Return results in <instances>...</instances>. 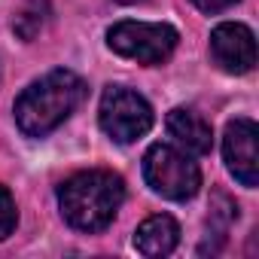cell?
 I'll use <instances>...</instances> for the list:
<instances>
[{
    "instance_id": "1",
    "label": "cell",
    "mask_w": 259,
    "mask_h": 259,
    "mask_svg": "<svg viewBox=\"0 0 259 259\" xmlns=\"http://www.w3.org/2000/svg\"><path fill=\"white\" fill-rule=\"evenodd\" d=\"M85 82L73 70H49L16 101V122L28 138H46L79 107Z\"/></svg>"
},
{
    "instance_id": "2",
    "label": "cell",
    "mask_w": 259,
    "mask_h": 259,
    "mask_svg": "<svg viewBox=\"0 0 259 259\" xmlns=\"http://www.w3.org/2000/svg\"><path fill=\"white\" fill-rule=\"evenodd\" d=\"M125 201V183L113 171H79L58 186L64 220L79 232H101Z\"/></svg>"
},
{
    "instance_id": "3",
    "label": "cell",
    "mask_w": 259,
    "mask_h": 259,
    "mask_svg": "<svg viewBox=\"0 0 259 259\" xmlns=\"http://www.w3.org/2000/svg\"><path fill=\"white\" fill-rule=\"evenodd\" d=\"M144 177L153 192L171 201H189L198 186H201V171L189 159V153L171 147V144H156L144 156Z\"/></svg>"
},
{
    "instance_id": "4",
    "label": "cell",
    "mask_w": 259,
    "mask_h": 259,
    "mask_svg": "<svg viewBox=\"0 0 259 259\" xmlns=\"http://www.w3.org/2000/svg\"><path fill=\"white\" fill-rule=\"evenodd\" d=\"M180 34L171 25L153 22H119L107 31V43L116 55L132 58L138 64H162L177 49Z\"/></svg>"
},
{
    "instance_id": "5",
    "label": "cell",
    "mask_w": 259,
    "mask_h": 259,
    "mask_svg": "<svg viewBox=\"0 0 259 259\" xmlns=\"http://www.w3.org/2000/svg\"><path fill=\"white\" fill-rule=\"evenodd\" d=\"M98 119H101V128L107 132V138H113L116 144H132L153 128V107L147 104L144 95L132 89L110 85L101 95Z\"/></svg>"
},
{
    "instance_id": "6",
    "label": "cell",
    "mask_w": 259,
    "mask_h": 259,
    "mask_svg": "<svg viewBox=\"0 0 259 259\" xmlns=\"http://www.w3.org/2000/svg\"><path fill=\"white\" fill-rule=\"evenodd\" d=\"M259 128L253 119H235L226 125V135H223V156H226V168L232 171V177L253 189L259 183Z\"/></svg>"
},
{
    "instance_id": "7",
    "label": "cell",
    "mask_w": 259,
    "mask_h": 259,
    "mask_svg": "<svg viewBox=\"0 0 259 259\" xmlns=\"http://www.w3.org/2000/svg\"><path fill=\"white\" fill-rule=\"evenodd\" d=\"M210 55L226 73H250L256 64V40L247 25L223 22L210 31Z\"/></svg>"
},
{
    "instance_id": "8",
    "label": "cell",
    "mask_w": 259,
    "mask_h": 259,
    "mask_svg": "<svg viewBox=\"0 0 259 259\" xmlns=\"http://www.w3.org/2000/svg\"><path fill=\"white\" fill-rule=\"evenodd\" d=\"M168 135L186 150V153H195V156H207L210 147H213V132H210V122L189 110V107H177L168 113Z\"/></svg>"
},
{
    "instance_id": "9",
    "label": "cell",
    "mask_w": 259,
    "mask_h": 259,
    "mask_svg": "<svg viewBox=\"0 0 259 259\" xmlns=\"http://www.w3.org/2000/svg\"><path fill=\"white\" fill-rule=\"evenodd\" d=\"M177 241H180V226L168 213L147 217L135 232V247L144 256H168V253H174Z\"/></svg>"
},
{
    "instance_id": "10",
    "label": "cell",
    "mask_w": 259,
    "mask_h": 259,
    "mask_svg": "<svg viewBox=\"0 0 259 259\" xmlns=\"http://www.w3.org/2000/svg\"><path fill=\"white\" fill-rule=\"evenodd\" d=\"M16 220H19L16 201H13V195H10L7 186H0V241H4V238L16 229Z\"/></svg>"
},
{
    "instance_id": "11",
    "label": "cell",
    "mask_w": 259,
    "mask_h": 259,
    "mask_svg": "<svg viewBox=\"0 0 259 259\" xmlns=\"http://www.w3.org/2000/svg\"><path fill=\"white\" fill-rule=\"evenodd\" d=\"M192 4H195L201 13H223V10H229L232 4H238V0H192Z\"/></svg>"
},
{
    "instance_id": "12",
    "label": "cell",
    "mask_w": 259,
    "mask_h": 259,
    "mask_svg": "<svg viewBox=\"0 0 259 259\" xmlns=\"http://www.w3.org/2000/svg\"><path fill=\"white\" fill-rule=\"evenodd\" d=\"M116 4H144V0H116Z\"/></svg>"
}]
</instances>
